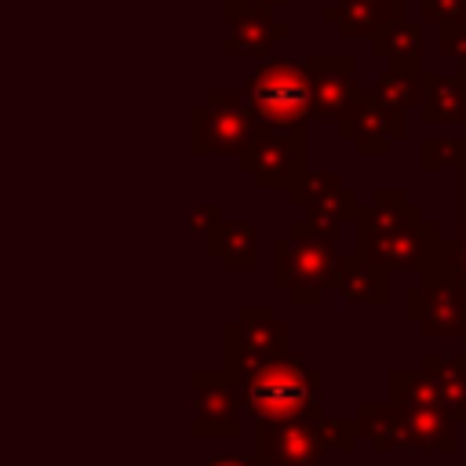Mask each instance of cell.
<instances>
[{"label": "cell", "mask_w": 466, "mask_h": 466, "mask_svg": "<svg viewBox=\"0 0 466 466\" xmlns=\"http://www.w3.org/2000/svg\"><path fill=\"white\" fill-rule=\"evenodd\" d=\"M441 244V229L422 218L419 208L408 204L400 189H379L371 204L360 211L357 226V255L379 269H408L426 273Z\"/></svg>", "instance_id": "1"}, {"label": "cell", "mask_w": 466, "mask_h": 466, "mask_svg": "<svg viewBox=\"0 0 466 466\" xmlns=\"http://www.w3.org/2000/svg\"><path fill=\"white\" fill-rule=\"evenodd\" d=\"M390 408L397 415L400 448L451 455L455 451V415L448 411L430 371H393L390 375Z\"/></svg>", "instance_id": "2"}, {"label": "cell", "mask_w": 466, "mask_h": 466, "mask_svg": "<svg viewBox=\"0 0 466 466\" xmlns=\"http://www.w3.org/2000/svg\"><path fill=\"white\" fill-rule=\"evenodd\" d=\"M244 404L258 422H280L299 415H317L320 408V375L306 368L302 357H269L251 364Z\"/></svg>", "instance_id": "3"}, {"label": "cell", "mask_w": 466, "mask_h": 466, "mask_svg": "<svg viewBox=\"0 0 466 466\" xmlns=\"http://www.w3.org/2000/svg\"><path fill=\"white\" fill-rule=\"evenodd\" d=\"M335 237H339V222L328 218H313L299 222L291 229V240H277V284L288 288L299 302H317L324 295V288L335 284Z\"/></svg>", "instance_id": "4"}, {"label": "cell", "mask_w": 466, "mask_h": 466, "mask_svg": "<svg viewBox=\"0 0 466 466\" xmlns=\"http://www.w3.org/2000/svg\"><path fill=\"white\" fill-rule=\"evenodd\" d=\"M248 106L269 127H299L309 113V58H284L251 73Z\"/></svg>", "instance_id": "5"}, {"label": "cell", "mask_w": 466, "mask_h": 466, "mask_svg": "<svg viewBox=\"0 0 466 466\" xmlns=\"http://www.w3.org/2000/svg\"><path fill=\"white\" fill-rule=\"evenodd\" d=\"M339 127H342V138L357 146V153L382 157L393 138H404L408 116H404V109L386 106L368 87V91H357V98L346 106V113L339 116Z\"/></svg>", "instance_id": "6"}, {"label": "cell", "mask_w": 466, "mask_h": 466, "mask_svg": "<svg viewBox=\"0 0 466 466\" xmlns=\"http://www.w3.org/2000/svg\"><path fill=\"white\" fill-rule=\"evenodd\" d=\"M408 320L430 339H466V288L455 280H422L408 288Z\"/></svg>", "instance_id": "7"}, {"label": "cell", "mask_w": 466, "mask_h": 466, "mask_svg": "<svg viewBox=\"0 0 466 466\" xmlns=\"http://www.w3.org/2000/svg\"><path fill=\"white\" fill-rule=\"evenodd\" d=\"M324 426L313 415L258 422V462L262 466H320Z\"/></svg>", "instance_id": "8"}, {"label": "cell", "mask_w": 466, "mask_h": 466, "mask_svg": "<svg viewBox=\"0 0 466 466\" xmlns=\"http://www.w3.org/2000/svg\"><path fill=\"white\" fill-rule=\"evenodd\" d=\"M248 113H251V106H244V98L237 91L215 87L208 95L204 109H197V116H204V124L197 120V127H193V149H208V153L240 149L244 142L255 138Z\"/></svg>", "instance_id": "9"}, {"label": "cell", "mask_w": 466, "mask_h": 466, "mask_svg": "<svg viewBox=\"0 0 466 466\" xmlns=\"http://www.w3.org/2000/svg\"><path fill=\"white\" fill-rule=\"evenodd\" d=\"M251 153L244 160L248 171L258 175V182H295L302 171V131L299 127H269L266 135L251 138Z\"/></svg>", "instance_id": "10"}, {"label": "cell", "mask_w": 466, "mask_h": 466, "mask_svg": "<svg viewBox=\"0 0 466 466\" xmlns=\"http://www.w3.org/2000/svg\"><path fill=\"white\" fill-rule=\"evenodd\" d=\"M353 98H357V84H353L350 55L309 58V113L324 120H339Z\"/></svg>", "instance_id": "11"}, {"label": "cell", "mask_w": 466, "mask_h": 466, "mask_svg": "<svg viewBox=\"0 0 466 466\" xmlns=\"http://www.w3.org/2000/svg\"><path fill=\"white\" fill-rule=\"evenodd\" d=\"M295 204H306L313 218H328V222H342V218H360V208H357V197L353 189H346L339 182V175H306V178H295Z\"/></svg>", "instance_id": "12"}, {"label": "cell", "mask_w": 466, "mask_h": 466, "mask_svg": "<svg viewBox=\"0 0 466 466\" xmlns=\"http://www.w3.org/2000/svg\"><path fill=\"white\" fill-rule=\"evenodd\" d=\"M288 36V25H280L269 7L251 4L248 11H229V55H266L277 40Z\"/></svg>", "instance_id": "13"}, {"label": "cell", "mask_w": 466, "mask_h": 466, "mask_svg": "<svg viewBox=\"0 0 466 466\" xmlns=\"http://www.w3.org/2000/svg\"><path fill=\"white\" fill-rule=\"evenodd\" d=\"M422 120L426 124H466V73L441 76V73H422Z\"/></svg>", "instance_id": "14"}, {"label": "cell", "mask_w": 466, "mask_h": 466, "mask_svg": "<svg viewBox=\"0 0 466 466\" xmlns=\"http://www.w3.org/2000/svg\"><path fill=\"white\" fill-rule=\"evenodd\" d=\"M375 55L390 62V69L419 73L422 69V25L408 18H390L375 36Z\"/></svg>", "instance_id": "15"}, {"label": "cell", "mask_w": 466, "mask_h": 466, "mask_svg": "<svg viewBox=\"0 0 466 466\" xmlns=\"http://www.w3.org/2000/svg\"><path fill=\"white\" fill-rule=\"evenodd\" d=\"M324 18L339 22L342 36H375L390 18H404V11L393 0H339Z\"/></svg>", "instance_id": "16"}, {"label": "cell", "mask_w": 466, "mask_h": 466, "mask_svg": "<svg viewBox=\"0 0 466 466\" xmlns=\"http://www.w3.org/2000/svg\"><path fill=\"white\" fill-rule=\"evenodd\" d=\"M335 288H339L346 299L364 302V306H371V302H386V299H390L386 269L371 266V262L360 258V255L339 258V266H335Z\"/></svg>", "instance_id": "17"}, {"label": "cell", "mask_w": 466, "mask_h": 466, "mask_svg": "<svg viewBox=\"0 0 466 466\" xmlns=\"http://www.w3.org/2000/svg\"><path fill=\"white\" fill-rule=\"evenodd\" d=\"M419 368L422 371H430V379L437 382V390H441V397H444V404H448V411L455 415V422L466 415V353H459V357H422L419 360Z\"/></svg>", "instance_id": "18"}, {"label": "cell", "mask_w": 466, "mask_h": 466, "mask_svg": "<svg viewBox=\"0 0 466 466\" xmlns=\"http://www.w3.org/2000/svg\"><path fill=\"white\" fill-rule=\"evenodd\" d=\"M197 433H208V437H226V433H237V400H233V390L229 386H204L197 393Z\"/></svg>", "instance_id": "19"}, {"label": "cell", "mask_w": 466, "mask_h": 466, "mask_svg": "<svg viewBox=\"0 0 466 466\" xmlns=\"http://www.w3.org/2000/svg\"><path fill=\"white\" fill-rule=\"evenodd\" d=\"M357 430L371 441V448L379 455L400 448V430H397V415L390 404H360L357 408Z\"/></svg>", "instance_id": "20"}, {"label": "cell", "mask_w": 466, "mask_h": 466, "mask_svg": "<svg viewBox=\"0 0 466 466\" xmlns=\"http://www.w3.org/2000/svg\"><path fill=\"white\" fill-rule=\"evenodd\" d=\"M422 280H455L466 288V222H455V237L437 244V255L426 266Z\"/></svg>", "instance_id": "21"}, {"label": "cell", "mask_w": 466, "mask_h": 466, "mask_svg": "<svg viewBox=\"0 0 466 466\" xmlns=\"http://www.w3.org/2000/svg\"><path fill=\"white\" fill-rule=\"evenodd\" d=\"M386 106H393V109H408V106H422V95H426V87H422V69L419 73H400V69H390V73H382L379 80H375V87H371Z\"/></svg>", "instance_id": "22"}, {"label": "cell", "mask_w": 466, "mask_h": 466, "mask_svg": "<svg viewBox=\"0 0 466 466\" xmlns=\"http://www.w3.org/2000/svg\"><path fill=\"white\" fill-rule=\"evenodd\" d=\"M419 167L422 171H444V167L462 171L466 167V138H448V135L426 138L419 146Z\"/></svg>", "instance_id": "23"}, {"label": "cell", "mask_w": 466, "mask_h": 466, "mask_svg": "<svg viewBox=\"0 0 466 466\" xmlns=\"http://www.w3.org/2000/svg\"><path fill=\"white\" fill-rule=\"evenodd\" d=\"M437 29H441V36H437V51H441L444 58H451L459 73H466V11L455 15V18L437 22Z\"/></svg>", "instance_id": "24"}, {"label": "cell", "mask_w": 466, "mask_h": 466, "mask_svg": "<svg viewBox=\"0 0 466 466\" xmlns=\"http://www.w3.org/2000/svg\"><path fill=\"white\" fill-rule=\"evenodd\" d=\"M466 11V0H419V15L422 22H444Z\"/></svg>", "instance_id": "25"}, {"label": "cell", "mask_w": 466, "mask_h": 466, "mask_svg": "<svg viewBox=\"0 0 466 466\" xmlns=\"http://www.w3.org/2000/svg\"><path fill=\"white\" fill-rule=\"evenodd\" d=\"M353 433H357V422H328L324 444H339L342 451H353Z\"/></svg>", "instance_id": "26"}, {"label": "cell", "mask_w": 466, "mask_h": 466, "mask_svg": "<svg viewBox=\"0 0 466 466\" xmlns=\"http://www.w3.org/2000/svg\"><path fill=\"white\" fill-rule=\"evenodd\" d=\"M455 218L466 222V167L459 171V182H455Z\"/></svg>", "instance_id": "27"}, {"label": "cell", "mask_w": 466, "mask_h": 466, "mask_svg": "<svg viewBox=\"0 0 466 466\" xmlns=\"http://www.w3.org/2000/svg\"><path fill=\"white\" fill-rule=\"evenodd\" d=\"M208 466H248V462H240V459H215V462H208Z\"/></svg>", "instance_id": "28"}, {"label": "cell", "mask_w": 466, "mask_h": 466, "mask_svg": "<svg viewBox=\"0 0 466 466\" xmlns=\"http://www.w3.org/2000/svg\"><path fill=\"white\" fill-rule=\"evenodd\" d=\"M248 4H258V7H277V4H284V0H248Z\"/></svg>", "instance_id": "29"}, {"label": "cell", "mask_w": 466, "mask_h": 466, "mask_svg": "<svg viewBox=\"0 0 466 466\" xmlns=\"http://www.w3.org/2000/svg\"><path fill=\"white\" fill-rule=\"evenodd\" d=\"M462 419H466V415H462Z\"/></svg>", "instance_id": "30"}]
</instances>
